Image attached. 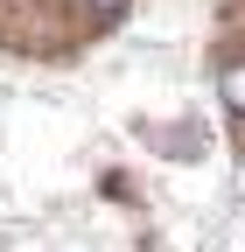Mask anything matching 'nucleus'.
<instances>
[{
    "label": "nucleus",
    "instance_id": "1",
    "mask_svg": "<svg viewBox=\"0 0 245 252\" xmlns=\"http://www.w3.org/2000/svg\"><path fill=\"white\" fill-rule=\"evenodd\" d=\"M224 105L245 112V63H238V70H224Z\"/></svg>",
    "mask_w": 245,
    "mask_h": 252
},
{
    "label": "nucleus",
    "instance_id": "2",
    "mask_svg": "<svg viewBox=\"0 0 245 252\" xmlns=\"http://www.w3.org/2000/svg\"><path fill=\"white\" fill-rule=\"evenodd\" d=\"M84 7H91V14H119L126 0H84Z\"/></svg>",
    "mask_w": 245,
    "mask_h": 252
}]
</instances>
